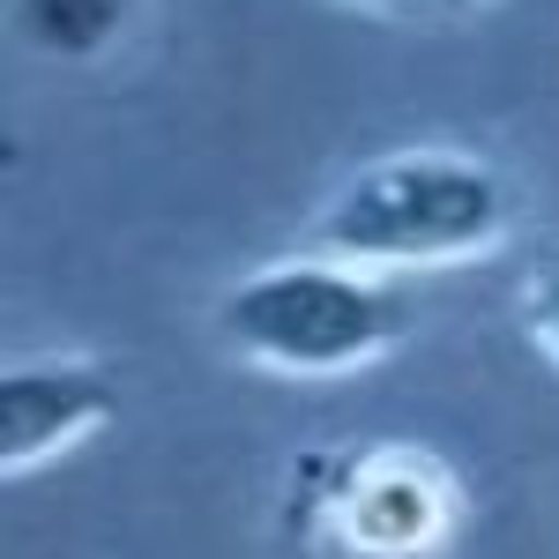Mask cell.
Here are the masks:
<instances>
[{"mask_svg":"<svg viewBox=\"0 0 559 559\" xmlns=\"http://www.w3.org/2000/svg\"><path fill=\"white\" fill-rule=\"evenodd\" d=\"M134 0H15V15H23V31L45 45V52H97V45L112 38L120 23H128Z\"/></svg>","mask_w":559,"mask_h":559,"instance_id":"5","label":"cell"},{"mask_svg":"<svg viewBox=\"0 0 559 559\" xmlns=\"http://www.w3.org/2000/svg\"><path fill=\"white\" fill-rule=\"evenodd\" d=\"M500 187L463 157H395L329 210V247L366 261H432L492 239Z\"/></svg>","mask_w":559,"mask_h":559,"instance_id":"1","label":"cell"},{"mask_svg":"<svg viewBox=\"0 0 559 559\" xmlns=\"http://www.w3.org/2000/svg\"><path fill=\"white\" fill-rule=\"evenodd\" d=\"M537 329H545V344L559 350V276L545 284V292H537Z\"/></svg>","mask_w":559,"mask_h":559,"instance_id":"6","label":"cell"},{"mask_svg":"<svg viewBox=\"0 0 559 559\" xmlns=\"http://www.w3.org/2000/svg\"><path fill=\"white\" fill-rule=\"evenodd\" d=\"M105 418H112L105 373H90V366H15L0 388V455H8V471H38Z\"/></svg>","mask_w":559,"mask_h":559,"instance_id":"3","label":"cell"},{"mask_svg":"<svg viewBox=\"0 0 559 559\" xmlns=\"http://www.w3.org/2000/svg\"><path fill=\"white\" fill-rule=\"evenodd\" d=\"M388 329H395V306L336 269H269L224 299V336L247 358L292 366V373L358 366L388 344Z\"/></svg>","mask_w":559,"mask_h":559,"instance_id":"2","label":"cell"},{"mask_svg":"<svg viewBox=\"0 0 559 559\" xmlns=\"http://www.w3.org/2000/svg\"><path fill=\"white\" fill-rule=\"evenodd\" d=\"M432 530H440V508H432V477L418 471H373L350 500V537L366 552H418Z\"/></svg>","mask_w":559,"mask_h":559,"instance_id":"4","label":"cell"}]
</instances>
